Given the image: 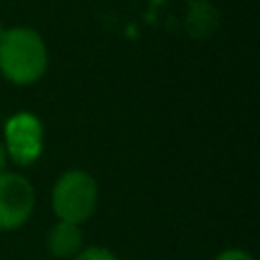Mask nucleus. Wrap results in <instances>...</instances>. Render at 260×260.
I'll return each instance as SVG.
<instances>
[{
	"instance_id": "2",
	"label": "nucleus",
	"mask_w": 260,
	"mask_h": 260,
	"mask_svg": "<svg viewBox=\"0 0 260 260\" xmlns=\"http://www.w3.org/2000/svg\"><path fill=\"white\" fill-rule=\"evenodd\" d=\"M50 208L57 221L82 226L99 208V183L87 169H67L50 189Z\"/></svg>"
},
{
	"instance_id": "4",
	"label": "nucleus",
	"mask_w": 260,
	"mask_h": 260,
	"mask_svg": "<svg viewBox=\"0 0 260 260\" xmlns=\"http://www.w3.org/2000/svg\"><path fill=\"white\" fill-rule=\"evenodd\" d=\"M37 206V194L32 183L18 171L0 174V231L12 233L30 221Z\"/></svg>"
},
{
	"instance_id": "6",
	"label": "nucleus",
	"mask_w": 260,
	"mask_h": 260,
	"mask_svg": "<svg viewBox=\"0 0 260 260\" xmlns=\"http://www.w3.org/2000/svg\"><path fill=\"white\" fill-rule=\"evenodd\" d=\"M73 260H119V256L108 247H82V251Z\"/></svg>"
},
{
	"instance_id": "8",
	"label": "nucleus",
	"mask_w": 260,
	"mask_h": 260,
	"mask_svg": "<svg viewBox=\"0 0 260 260\" xmlns=\"http://www.w3.org/2000/svg\"><path fill=\"white\" fill-rule=\"evenodd\" d=\"M7 165H9V157H7V151H5V144L0 139V174L7 171Z\"/></svg>"
},
{
	"instance_id": "1",
	"label": "nucleus",
	"mask_w": 260,
	"mask_h": 260,
	"mask_svg": "<svg viewBox=\"0 0 260 260\" xmlns=\"http://www.w3.org/2000/svg\"><path fill=\"white\" fill-rule=\"evenodd\" d=\"M48 71V46L27 25L5 27L0 35V76L16 87H30Z\"/></svg>"
},
{
	"instance_id": "3",
	"label": "nucleus",
	"mask_w": 260,
	"mask_h": 260,
	"mask_svg": "<svg viewBox=\"0 0 260 260\" xmlns=\"http://www.w3.org/2000/svg\"><path fill=\"white\" fill-rule=\"evenodd\" d=\"M3 144L9 162L32 167L44 153V123L32 112H16L5 121Z\"/></svg>"
},
{
	"instance_id": "5",
	"label": "nucleus",
	"mask_w": 260,
	"mask_h": 260,
	"mask_svg": "<svg viewBox=\"0 0 260 260\" xmlns=\"http://www.w3.org/2000/svg\"><path fill=\"white\" fill-rule=\"evenodd\" d=\"M46 247L48 253L57 260H73L85 247V233L82 226L67 224V221H57L50 226L48 235H46Z\"/></svg>"
},
{
	"instance_id": "7",
	"label": "nucleus",
	"mask_w": 260,
	"mask_h": 260,
	"mask_svg": "<svg viewBox=\"0 0 260 260\" xmlns=\"http://www.w3.org/2000/svg\"><path fill=\"white\" fill-rule=\"evenodd\" d=\"M212 260H256V258H253V253L244 251V249H240V247H229L217 253Z\"/></svg>"
},
{
	"instance_id": "9",
	"label": "nucleus",
	"mask_w": 260,
	"mask_h": 260,
	"mask_svg": "<svg viewBox=\"0 0 260 260\" xmlns=\"http://www.w3.org/2000/svg\"><path fill=\"white\" fill-rule=\"evenodd\" d=\"M3 32H5V25H3V23H0V35H3Z\"/></svg>"
}]
</instances>
